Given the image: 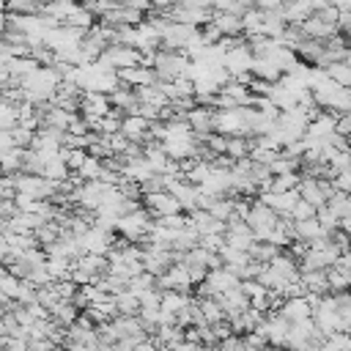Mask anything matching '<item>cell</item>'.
I'll list each match as a JSON object with an SVG mask.
<instances>
[{"mask_svg":"<svg viewBox=\"0 0 351 351\" xmlns=\"http://www.w3.org/2000/svg\"><path fill=\"white\" fill-rule=\"evenodd\" d=\"M296 200H299V192L296 189H291V192H261V203H266L277 214H288V217H291Z\"/></svg>","mask_w":351,"mask_h":351,"instance_id":"cell-6","label":"cell"},{"mask_svg":"<svg viewBox=\"0 0 351 351\" xmlns=\"http://www.w3.org/2000/svg\"><path fill=\"white\" fill-rule=\"evenodd\" d=\"M324 71H326V77H329V80H335L337 85H343V88H351V66H348L346 60L329 63Z\"/></svg>","mask_w":351,"mask_h":351,"instance_id":"cell-14","label":"cell"},{"mask_svg":"<svg viewBox=\"0 0 351 351\" xmlns=\"http://www.w3.org/2000/svg\"><path fill=\"white\" fill-rule=\"evenodd\" d=\"M250 151H252V143H247L244 137H228V143H225V154L230 156V159H247L250 156Z\"/></svg>","mask_w":351,"mask_h":351,"instance_id":"cell-15","label":"cell"},{"mask_svg":"<svg viewBox=\"0 0 351 351\" xmlns=\"http://www.w3.org/2000/svg\"><path fill=\"white\" fill-rule=\"evenodd\" d=\"M145 208L159 219V217H170V214H181L184 206L181 200L170 192V189H162V192H145Z\"/></svg>","mask_w":351,"mask_h":351,"instance_id":"cell-2","label":"cell"},{"mask_svg":"<svg viewBox=\"0 0 351 351\" xmlns=\"http://www.w3.org/2000/svg\"><path fill=\"white\" fill-rule=\"evenodd\" d=\"M214 27L222 33V36H228V38H239V36H244V25H241V16L239 14H230V11H214Z\"/></svg>","mask_w":351,"mask_h":351,"instance_id":"cell-7","label":"cell"},{"mask_svg":"<svg viewBox=\"0 0 351 351\" xmlns=\"http://www.w3.org/2000/svg\"><path fill=\"white\" fill-rule=\"evenodd\" d=\"M315 211H318L315 206H310L307 200L299 197L296 206H293V211H291V219H293V222H299V219H310V217H315Z\"/></svg>","mask_w":351,"mask_h":351,"instance_id":"cell-16","label":"cell"},{"mask_svg":"<svg viewBox=\"0 0 351 351\" xmlns=\"http://www.w3.org/2000/svg\"><path fill=\"white\" fill-rule=\"evenodd\" d=\"M115 307H118V315H140V299L129 288L115 296Z\"/></svg>","mask_w":351,"mask_h":351,"instance_id":"cell-13","label":"cell"},{"mask_svg":"<svg viewBox=\"0 0 351 351\" xmlns=\"http://www.w3.org/2000/svg\"><path fill=\"white\" fill-rule=\"evenodd\" d=\"M326 280H329V291L332 293H346L351 291V271H346L343 266H329L326 269Z\"/></svg>","mask_w":351,"mask_h":351,"instance_id":"cell-11","label":"cell"},{"mask_svg":"<svg viewBox=\"0 0 351 351\" xmlns=\"http://www.w3.org/2000/svg\"><path fill=\"white\" fill-rule=\"evenodd\" d=\"M80 5H82V3H77V0H52V3H47V5L41 8V14L58 19L60 25H66V19H69Z\"/></svg>","mask_w":351,"mask_h":351,"instance_id":"cell-10","label":"cell"},{"mask_svg":"<svg viewBox=\"0 0 351 351\" xmlns=\"http://www.w3.org/2000/svg\"><path fill=\"white\" fill-rule=\"evenodd\" d=\"M348 49H351V41H348Z\"/></svg>","mask_w":351,"mask_h":351,"instance_id":"cell-19","label":"cell"},{"mask_svg":"<svg viewBox=\"0 0 351 351\" xmlns=\"http://www.w3.org/2000/svg\"><path fill=\"white\" fill-rule=\"evenodd\" d=\"M277 313H280L282 318H288L291 324H299V321L313 318V302H310V296H307V293L288 296V299H282V302H280Z\"/></svg>","mask_w":351,"mask_h":351,"instance_id":"cell-3","label":"cell"},{"mask_svg":"<svg viewBox=\"0 0 351 351\" xmlns=\"http://www.w3.org/2000/svg\"><path fill=\"white\" fill-rule=\"evenodd\" d=\"M247 225L252 228V233H255V239H269L271 236V230L277 228V222H280V214L274 211V208H269L266 203H261V200H255L252 206H250V211H247Z\"/></svg>","mask_w":351,"mask_h":351,"instance_id":"cell-1","label":"cell"},{"mask_svg":"<svg viewBox=\"0 0 351 351\" xmlns=\"http://www.w3.org/2000/svg\"><path fill=\"white\" fill-rule=\"evenodd\" d=\"M280 11H282V16H285L288 25H302L313 14V5L307 0H285Z\"/></svg>","mask_w":351,"mask_h":351,"instance_id":"cell-9","label":"cell"},{"mask_svg":"<svg viewBox=\"0 0 351 351\" xmlns=\"http://www.w3.org/2000/svg\"><path fill=\"white\" fill-rule=\"evenodd\" d=\"M118 80L129 88H143V85H154L156 82V71L151 66H129L118 71Z\"/></svg>","mask_w":351,"mask_h":351,"instance_id":"cell-5","label":"cell"},{"mask_svg":"<svg viewBox=\"0 0 351 351\" xmlns=\"http://www.w3.org/2000/svg\"><path fill=\"white\" fill-rule=\"evenodd\" d=\"M282 3H285V0H252V5H255L258 11H280Z\"/></svg>","mask_w":351,"mask_h":351,"instance_id":"cell-17","label":"cell"},{"mask_svg":"<svg viewBox=\"0 0 351 351\" xmlns=\"http://www.w3.org/2000/svg\"><path fill=\"white\" fill-rule=\"evenodd\" d=\"M337 11H346V14H351V0H329Z\"/></svg>","mask_w":351,"mask_h":351,"instance_id":"cell-18","label":"cell"},{"mask_svg":"<svg viewBox=\"0 0 351 351\" xmlns=\"http://www.w3.org/2000/svg\"><path fill=\"white\" fill-rule=\"evenodd\" d=\"M299 181H302L299 173H277L269 178L263 192H291V189H299Z\"/></svg>","mask_w":351,"mask_h":351,"instance_id":"cell-12","label":"cell"},{"mask_svg":"<svg viewBox=\"0 0 351 351\" xmlns=\"http://www.w3.org/2000/svg\"><path fill=\"white\" fill-rule=\"evenodd\" d=\"M148 129H151V121H148L145 115H140V112L123 115V121H121V132H123L132 143H148Z\"/></svg>","mask_w":351,"mask_h":351,"instance_id":"cell-4","label":"cell"},{"mask_svg":"<svg viewBox=\"0 0 351 351\" xmlns=\"http://www.w3.org/2000/svg\"><path fill=\"white\" fill-rule=\"evenodd\" d=\"M250 74H252L255 80H263V82H277V80L282 77V69H280L271 58H255Z\"/></svg>","mask_w":351,"mask_h":351,"instance_id":"cell-8","label":"cell"}]
</instances>
